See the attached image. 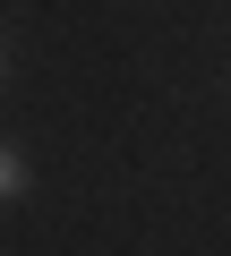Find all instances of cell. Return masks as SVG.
Masks as SVG:
<instances>
[{
  "label": "cell",
  "instance_id": "cell-1",
  "mask_svg": "<svg viewBox=\"0 0 231 256\" xmlns=\"http://www.w3.org/2000/svg\"><path fill=\"white\" fill-rule=\"evenodd\" d=\"M0 196H26V162H18L9 146H0Z\"/></svg>",
  "mask_w": 231,
  "mask_h": 256
}]
</instances>
